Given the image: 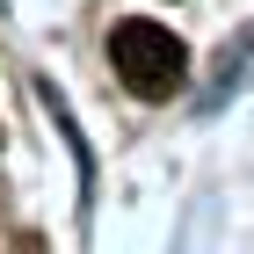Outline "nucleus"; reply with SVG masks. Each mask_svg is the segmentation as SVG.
<instances>
[{
	"label": "nucleus",
	"instance_id": "nucleus-1",
	"mask_svg": "<svg viewBox=\"0 0 254 254\" xmlns=\"http://www.w3.org/2000/svg\"><path fill=\"white\" fill-rule=\"evenodd\" d=\"M109 65H117V80L131 87V95L160 102V95H175L182 80H189V51H182L175 29H160V22L131 15L109 29Z\"/></svg>",
	"mask_w": 254,
	"mask_h": 254
}]
</instances>
